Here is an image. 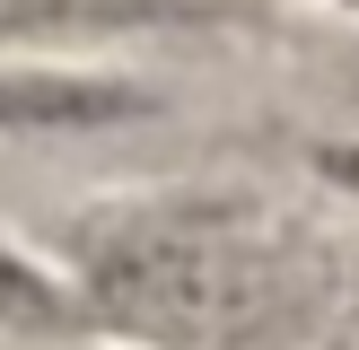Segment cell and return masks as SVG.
Returning a JSON list of instances; mask_svg holds the SVG:
<instances>
[{
  "label": "cell",
  "mask_w": 359,
  "mask_h": 350,
  "mask_svg": "<svg viewBox=\"0 0 359 350\" xmlns=\"http://www.w3.org/2000/svg\"><path fill=\"white\" fill-rule=\"evenodd\" d=\"M105 307L149 342L228 350L255 342L280 315V262L263 254L255 227L202 219V210H140L88 245Z\"/></svg>",
  "instance_id": "cell-1"
},
{
  "label": "cell",
  "mask_w": 359,
  "mask_h": 350,
  "mask_svg": "<svg viewBox=\"0 0 359 350\" xmlns=\"http://www.w3.org/2000/svg\"><path fill=\"white\" fill-rule=\"evenodd\" d=\"M140 88L123 79H88V70H0V132H88V122H123L140 114Z\"/></svg>",
  "instance_id": "cell-2"
},
{
  "label": "cell",
  "mask_w": 359,
  "mask_h": 350,
  "mask_svg": "<svg viewBox=\"0 0 359 350\" xmlns=\"http://www.w3.org/2000/svg\"><path fill=\"white\" fill-rule=\"evenodd\" d=\"M88 18H123L105 9V0H0V44H18V35H53V27H88Z\"/></svg>",
  "instance_id": "cell-3"
},
{
  "label": "cell",
  "mask_w": 359,
  "mask_h": 350,
  "mask_svg": "<svg viewBox=\"0 0 359 350\" xmlns=\"http://www.w3.org/2000/svg\"><path fill=\"white\" fill-rule=\"evenodd\" d=\"M0 315H9V324H62V298H53L44 272H27L9 245H0Z\"/></svg>",
  "instance_id": "cell-4"
},
{
  "label": "cell",
  "mask_w": 359,
  "mask_h": 350,
  "mask_svg": "<svg viewBox=\"0 0 359 350\" xmlns=\"http://www.w3.org/2000/svg\"><path fill=\"white\" fill-rule=\"evenodd\" d=\"M325 175H333L342 192H359V140H342V149H325Z\"/></svg>",
  "instance_id": "cell-5"
}]
</instances>
